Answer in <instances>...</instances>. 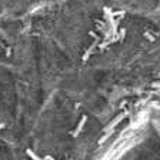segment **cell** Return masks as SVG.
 Instances as JSON below:
<instances>
[{"label": "cell", "instance_id": "6da1fadb", "mask_svg": "<svg viewBox=\"0 0 160 160\" xmlns=\"http://www.w3.org/2000/svg\"><path fill=\"white\" fill-rule=\"evenodd\" d=\"M100 160H160V106L147 107L130 120Z\"/></svg>", "mask_w": 160, "mask_h": 160}]
</instances>
